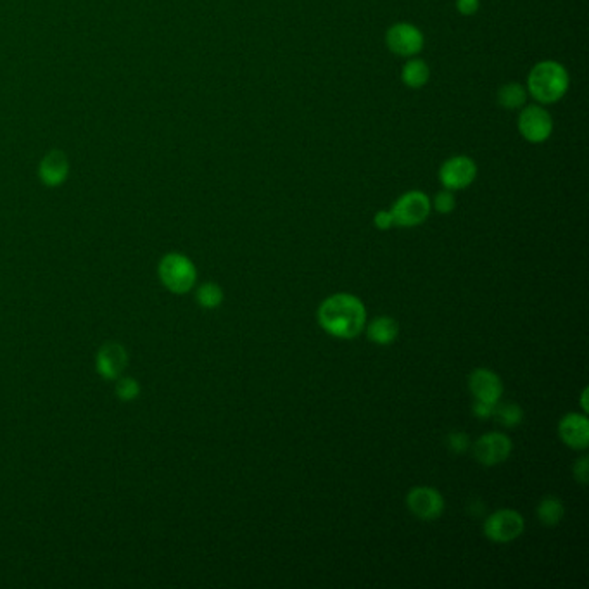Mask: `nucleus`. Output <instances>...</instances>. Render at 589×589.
Wrapping results in <instances>:
<instances>
[{"mask_svg": "<svg viewBox=\"0 0 589 589\" xmlns=\"http://www.w3.org/2000/svg\"><path fill=\"white\" fill-rule=\"evenodd\" d=\"M318 323L337 339H354L367 325V310L358 295L339 293L329 295L318 308Z\"/></svg>", "mask_w": 589, "mask_h": 589, "instance_id": "1", "label": "nucleus"}, {"mask_svg": "<svg viewBox=\"0 0 589 589\" xmlns=\"http://www.w3.org/2000/svg\"><path fill=\"white\" fill-rule=\"evenodd\" d=\"M571 78L564 64L556 61H541L527 76V93L539 104H555L565 97Z\"/></svg>", "mask_w": 589, "mask_h": 589, "instance_id": "2", "label": "nucleus"}, {"mask_svg": "<svg viewBox=\"0 0 589 589\" xmlns=\"http://www.w3.org/2000/svg\"><path fill=\"white\" fill-rule=\"evenodd\" d=\"M159 276H161L166 289H169L171 293H177V294H184L194 287L198 272H196L194 263L187 256L179 255V253H171V255H166L161 261Z\"/></svg>", "mask_w": 589, "mask_h": 589, "instance_id": "3", "label": "nucleus"}, {"mask_svg": "<svg viewBox=\"0 0 589 589\" xmlns=\"http://www.w3.org/2000/svg\"><path fill=\"white\" fill-rule=\"evenodd\" d=\"M430 199L422 190H408L403 196L396 199L392 208L389 209L392 215L394 225L398 227H417L424 223L430 215Z\"/></svg>", "mask_w": 589, "mask_h": 589, "instance_id": "4", "label": "nucleus"}, {"mask_svg": "<svg viewBox=\"0 0 589 589\" xmlns=\"http://www.w3.org/2000/svg\"><path fill=\"white\" fill-rule=\"evenodd\" d=\"M484 536L493 543H512L524 535L526 520L512 508H501L484 520Z\"/></svg>", "mask_w": 589, "mask_h": 589, "instance_id": "5", "label": "nucleus"}, {"mask_svg": "<svg viewBox=\"0 0 589 589\" xmlns=\"http://www.w3.org/2000/svg\"><path fill=\"white\" fill-rule=\"evenodd\" d=\"M518 131L531 144L546 142L553 133V118L543 106H527L518 114Z\"/></svg>", "mask_w": 589, "mask_h": 589, "instance_id": "6", "label": "nucleus"}, {"mask_svg": "<svg viewBox=\"0 0 589 589\" xmlns=\"http://www.w3.org/2000/svg\"><path fill=\"white\" fill-rule=\"evenodd\" d=\"M439 182L444 188L455 192V190H463L467 187L474 184L478 177V165L472 158L468 156H451L446 159L439 168Z\"/></svg>", "mask_w": 589, "mask_h": 589, "instance_id": "7", "label": "nucleus"}, {"mask_svg": "<svg viewBox=\"0 0 589 589\" xmlns=\"http://www.w3.org/2000/svg\"><path fill=\"white\" fill-rule=\"evenodd\" d=\"M424 34L411 23H396L386 34L387 49L400 57H415L424 49Z\"/></svg>", "mask_w": 589, "mask_h": 589, "instance_id": "8", "label": "nucleus"}, {"mask_svg": "<svg viewBox=\"0 0 589 589\" xmlns=\"http://www.w3.org/2000/svg\"><path fill=\"white\" fill-rule=\"evenodd\" d=\"M406 507L419 520L432 522L438 520L444 512V497L434 488L417 486L408 491Z\"/></svg>", "mask_w": 589, "mask_h": 589, "instance_id": "9", "label": "nucleus"}, {"mask_svg": "<svg viewBox=\"0 0 589 589\" xmlns=\"http://www.w3.org/2000/svg\"><path fill=\"white\" fill-rule=\"evenodd\" d=\"M514 444L501 432H488L472 444V455L484 467H495L508 460Z\"/></svg>", "mask_w": 589, "mask_h": 589, "instance_id": "10", "label": "nucleus"}, {"mask_svg": "<svg viewBox=\"0 0 589 589\" xmlns=\"http://www.w3.org/2000/svg\"><path fill=\"white\" fill-rule=\"evenodd\" d=\"M468 389L476 401L497 405L503 396V382L493 370L476 369L468 377Z\"/></svg>", "mask_w": 589, "mask_h": 589, "instance_id": "11", "label": "nucleus"}, {"mask_svg": "<svg viewBox=\"0 0 589 589\" xmlns=\"http://www.w3.org/2000/svg\"><path fill=\"white\" fill-rule=\"evenodd\" d=\"M558 436L572 449L584 451L589 446L588 417L579 413H567L558 424Z\"/></svg>", "mask_w": 589, "mask_h": 589, "instance_id": "12", "label": "nucleus"}, {"mask_svg": "<svg viewBox=\"0 0 589 589\" xmlns=\"http://www.w3.org/2000/svg\"><path fill=\"white\" fill-rule=\"evenodd\" d=\"M95 365H97V372L104 379L114 381L123 373V370L127 369L129 352L118 343H108L97 352Z\"/></svg>", "mask_w": 589, "mask_h": 589, "instance_id": "13", "label": "nucleus"}, {"mask_svg": "<svg viewBox=\"0 0 589 589\" xmlns=\"http://www.w3.org/2000/svg\"><path fill=\"white\" fill-rule=\"evenodd\" d=\"M68 171H70V165L66 156L61 150H53L43 158L40 165V179L43 184L55 187L66 180Z\"/></svg>", "mask_w": 589, "mask_h": 589, "instance_id": "14", "label": "nucleus"}, {"mask_svg": "<svg viewBox=\"0 0 589 589\" xmlns=\"http://www.w3.org/2000/svg\"><path fill=\"white\" fill-rule=\"evenodd\" d=\"M367 337L377 346H389L398 339L400 323L391 316H377L365 325Z\"/></svg>", "mask_w": 589, "mask_h": 589, "instance_id": "15", "label": "nucleus"}, {"mask_svg": "<svg viewBox=\"0 0 589 589\" xmlns=\"http://www.w3.org/2000/svg\"><path fill=\"white\" fill-rule=\"evenodd\" d=\"M430 78V70L427 63L417 57H408L401 70V82L408 89H422Z\"/></svg>", "mask_w": 589, "mask_h": 589, "instance_id": "16", "label": "nucleus"}, {"mask_svg": "<svg viewBox=\"0 0 589 589\" xmlns=\"http://www.w3.org/2000/svg\"><path fill=\"white\" fill-rule=\"evenodd\" d=\"M536 514H537V518L543 526L546 527H553V526H558L560 520L564 518V514H565V508H564V503L562 499H558L556 497H545L537 508H536Z\"/></svg>", "mask_w": 589, "mask_h": 589, "instance_id": "17", "label": "nucleus"}, {"mask_svg": "<svg viewBox=\"0 0 589 589\" xmlns=\"http://www.w3.org/2000/svg\"><path fill=\"white\" fill-rule=\"evenodd\" d=\"M529 93H527V89L522 87L520 83H505L499 87L497 91V104L505 110H518L526 104Z\"/></svg>", "mask_w": 589, "mask_h": 589, "instance_id": "18", "label": "nucleus"}, {"mask_svg": "<svg viewBox=\"0 0 589 589\" xmlns=\"http://www.w3.org/2000/svg\"><path fill=\"white\" fill-rule=\"evenodd\" d=\"M198 303L206 310H215L223 303V291L215 282H206L198 289Z\"/></svg>", "mask_w": 589, "mask_h": 589, "instance_id": "19", "label": "nucleus"}, {"mask_svg": "<svg viewBox=\"0 0 589 589\" xmlns=\"http://www.w3.org/2000/svg\"><path fill=\"white\" fill-rule=\"evenodd\" d=\"M493 417L503 427H517V425L522 422V419H524V411L516 403H501V405H497V403Z\"/></svg>", "mask_w": 589, "mask_h": 589, "instance_id": "20", "label": "nucleus"}, {"mask_svg": "<svg viewBox=\"0 0 589 589\" xmlns=\"http://www.w3.org/2000/svg\"><path fill=\"white\" fill-rule=\"evenodd\" d=\"M430 206H432L438 213H441V215H449V213L455 211L457 199H455V196H453L451 190L444 188V190L438 192V194L434 196V199L430 201Z\"/></svg>", "mask_w": 589, "mask_h": 589, "instance_id": "21", "label": "nucleus"}, {"mask_svg": "<svg viewBox=\"0 0 589 589\" xmlns=\"http://www.w3.org/2000/svg\"><path fill=\"white\" fill-rule=\"evenodd\" d=\"M139 392H140V387L137 384V381L131 377H121L116 384V394L123 401L135 400L139 396Z\"/></svg>", "mask_w": 589, "mask_h": 589, "instance_id": "22", "label": "nucleus"}, {"mask_svg": "<svg viewBox=\"0 0 589 589\" xmlns=\"http://www.w3.org/2000/svg\"><path fill=\"white\" fill-rule=\"evenodd\" d=\"M446 441H448V448L457 455L468 451V448H470V439L465 432H453L448 436Z\"/></svg>", "mask_w": 589, "mask_h": 589, "instance_id": "23", "label": "nucleus"}, {"mask_svg": "<svg viewBox=\"0 0 589 589\" xmlns=\"http://www.w3.org/2000/svg\"><path fill=\"white\" fill-rule=\"evenodd\" d=\"M589 460L586 457H581L574 463V479L581 484H588Z\"/></svg>", "mask_w": 589, "mask_h": 589, "instance_id": "24", "label": "nucleus"}, {"mask_svg": "<svg viewBox=\"0 0 589 589\" xmlns=\"http://www.w3.org/2000/svg\"><path fill=\"white\" fill-rule=\"evenodd\" d=\"M479 0H457V11L461 16H474L479 11Z\"/></svg>", "mask_w": 589, "mask_h": 589, "instance_id": "25", "label": "nucleus"}, {"mask_svg": "<svg viewBox=\"0 0 589 589\" xmlns=\"http://www.w3.org/2000/svg\"><path fill=\"white\" fill-rule=\"evenodd\" d=\"M373 225L379 228V230H389L391 227H394V220H392V215L391 211H377L375 217H373Z\"/></svg>", "mask_w": 589, "mask_h": 589, "instance_id": "26", "label": "nucleus"}, {"mask_svg": "<svg viewBox=\"0 0 589 589\" xmlns=\"http://www.w3.org/2000/svg\"><path fill=\"white\" fill-rule=\"evenodd\" d=\"M472 411L478 419H489L493 417L495 413V405H489V403H482V401H476L474 406H472Z\"/></svg>", "mask_w": 589, "mask_h": 589, "instance_id": "27", "label": "nucleus"}]
</instances>
